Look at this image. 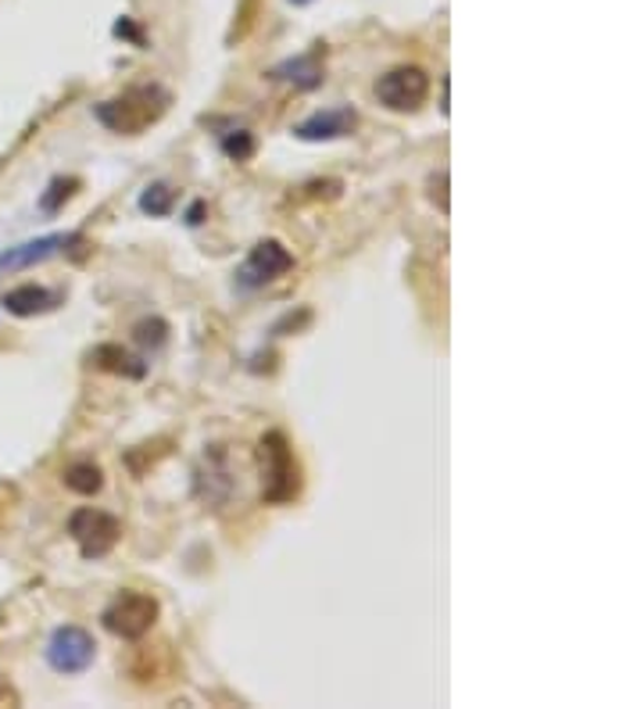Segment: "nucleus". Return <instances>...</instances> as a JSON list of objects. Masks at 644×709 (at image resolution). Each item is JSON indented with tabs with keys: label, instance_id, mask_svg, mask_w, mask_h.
<instances>
[{
	"label": "nucleus",
	"instance_id": "nucleus-1",
	"mask_svg": "<svg viewBox=\"0 0 644 709\" xmlns=\"http://www.w3.org/2000/svg\"><path fill=\"white\" fill-rule=\"evenodd\" d=\"M258 470H262V498L269 505L294 502L301 491V470L287 434L269 430L262 441H258Z\"/></svg>",
	"mask_w": 644,
	"mask_h": 709
},
{
	"label": "nucleus",
	"instance_id": "nucleus-2",
	"mask_svg": "<svg viewBox=\"0 0 644 709\" xmlns=\"http://www.w3.org/2000/svg\"><path fill=\"white\" fill-rule=\"evenodd\" d=\"M168 108V94L158 86H133L129 94H122L115 101H101L94 115L101 118V123L107 129H115V133H141L144 126L150 123H158V118L165 115Z\"/></svg>",
	"mask_w": 644,
	"mask_h": 709
},
{
	"label": "nucleus",
	"instance_id": "nucleus-3",
	"mask_svg": "<svg viewBox=\"0 0 644 709\" xmlns=\"http://www.w3.org/2000/svg\"><path fill=\"white\" fill-rule=\"evenodd\" d=\"M101 624L107 635L122 642H141L150 627L158 624V598L144 592H122L112 598V606L101 613Z\"/></svg>",
	"mask_w": 644,
	"mask_h": 709
},
{
	"label": "nucleus",
	"instance_id": "nucleus-4",
	"mask_svg": "<svg viewBox=\"0 0 644 709\" xmlns=\"http://www.w3.org/2000/svg\"><path fill=\"white\" fill-rule=\"evenodd\" d=\"M429 97V75L419 65H397L376 80V101L391 112H416Z\"/></svg>",
	"mask_w": 644,
	"mask_h": 709
},
{
	"label": "nucleus",
	"instance_id": "nucleus-5",
	"mask_svg": "<svg viewBox=\"0 0 644 709\" xmlns=\"http://www.w3.org/2000/svg\"><path fill=\"white\" fill-rule=\"evenodd\" d=\"M69 534L75 538V545L86 555V560H101L115 545L122 534V523L112 517V512L101 509H75L69 517Z\"/></svg>",
	"mask_w": 644,
	"mask_h": 709
},
{
	"label": "nucleus",
	"instance_id": "nucleus-6",
	"mask_svg": "<svg viewBox=\"0 0 644 709\" xmlns=\"http://www.w3.org/2000/svg\"><path fill=\"white\" fill-rule=\"evenodd\" d=\"M290 269H294V254H290L280 240H258L251 254L237 269V286H243V291H258V286L287 277Z\"/></svg>",
	"mask_w": 644,
	"mask_h": 709
},
{
	"label": "nucleus",
	"instance_id": "nucleus-7",
	"mask_svg": "<svg viewBox=\"0 0 644 709\" xmlns=\"http://www.w3.org/2000/svg\"><path fill=\"white\" fill-rule=\"evenodd\" d=\"M94 659H97L94 635L83 630V627H75V624L58 627L51 635V642H48V663H51V670H58V674H83Z\"/></svg>",
	"mask_w": 644,
	"mask_h": 709
},
{
	"label": "nucleus",
	"instance_id": "nucleus-8",
	"mask_svg": "<svg viewBox=\"0 0 644 709\" xmlns=\"http://www.w3.org/2000/svg\"><path fill=\"white\" fill-rule=\"evenodd\" d=\"M80 240H83L80 233H48V237L25 240V244H14L8 251H0V277L48 262V259H54L58 251H65L69 244H80Z\"/></svg>",
	"mask_w": 644,
	"mask_h": 709
},
{
	"label": "nucleus",
	"instance_id": "nucleus-9",
	"mask_svg": "<svg viewBox=\"0 0 644 709\" xmlns=\"http://www.w3.org/2000/svg\"><path fill=\"white\" fill-rule=\"evenodd\" d=\"M359 126V115L351 104H341V108H326V112H315L309 115L304 123L294 126V137L304 144H326V140H341L351 137Z\"/></svg>",
	"mask_w": 644,
	"mask_h": 709
},
{
	"label": "nucleus",
	"instance_id": "nucleus-10",
	"mask_svg": "<svg viewBox=\"0 0 644 709\" xmlns=\"http://www.w3.org/2000/svg\"><path fill=\"white\" fill-rule=\"evenodd\" d=\"M269 75H272V80H280V83H290L294 90H315V86H322V80H326V62H322V48L304 51V54H298V58H287V62L276 65Z\"/></svg>",
	"mask_w": 644,
	"mask_h": 709
},
{
	"label": "nucleus",
	"instance_id": "nucleus-11",
	"mask_svg": "<svg viewBox=\"0 0 644 709\" xmlns=\"http://www.w3.org/2000/svg\"><path fill=\"white\" fill-rule=\"evenodd\" d=\"M11 315H19V320H29V315H43V312H51L58 305V294L48 291V286H37V283H22V286H14V291L4 294V301H0Z\"/></svg>",
	"mask_w": 644,
	"mask_h": 709
},
{
	"label": "nucleus",
	"instance_id": "nucleus-12",
	"mask_svg": "<svg viewBox=\"0 0 644 709\" xmlns=\"http://www.w3.org/2000/svg\"><path fill=\"white\" fill-rule=\"evenodd\" d=\"M94 366L107 369V373H118V376H129V380L147 376V362H141L129 352H122L118 344H101V348H94Z\"/></svg>",
	"mask_w": 644,
	"mask_h": 709
},
{
	"label": "nucleus",
	"instance_id": "nucleus-13",
	"mask_svg": "<svg viewBox=\"0 0 644 709\" xmlns=\"http://www.w3.org/2000/svg\"><path fill=\"white\" fill-rule=\"evenodd\" d=\"M65 488L75 491V494H97L104 488V473H101V466L97 462H72L69 470H65Z\"/></svg>",
	"mask_w": 644,
	"mask_h": 709
},
{
	"label": "nucleus",
	"instance_id": "nucleus-14",
	"mask_svg": "<svg viewBox=\"0 0 644 709\" xmlns=\"http://www.w3.org/2000/svg\"><path fill=\"white\" fill-rule=\"evenodd\" d=\"M141 212L144 216H155V219H162V216H168L173 212V205H176V190L168 187V184H150V187H144V194H141Z\"/></svg>",
	"mask_w": 644,
	"mask_h": 709
},
{
	"label": "nucleus",
	"instance_id": "nucleus-15",
	"mask_svg": "<svg viewBox=\"0 0 644 709\" xmlns=\"http://www.w3.org/2000/svg\"><path fill=\"white\" fill-rule=\"evenodd\" d=\"M219 147H222V155L226 158H233V161H248L255 158V133L251 129H229L219 137Z\"/></svg>",
	"mask_w": 644,
	"mask_h": 709
},
{
	"label": "nucleus",
	"instance_id": "nucleus-16",
	"mask_svg": "<svg viewBox=\"0 0 644 709\" xmlns=\"http://www.w3.org/2000/svg\"><path fill=\"white\" fill-rule=\"evenodd\" d=\"M165 337H168V323L158 320V315H150V320H141L133 326V341L144 344V348H150V352H158L165 344Z\"/></svg>",
	"mask_w": 644,
	"mask_h": 709
},
{
	"label": "nucleus",
	"instance_id": "nucleus-17",
	"mask_svg": "<svg viewBox=\"0 0 644 709\" xmlns=\"http://www.w3.org/2000/svg\"><path fill=\"white\" fill-rule=\"evenodd\" d=\"M75 187H80V179H72V176H69V179H65V176H58L54 184L48 187V194H43V198H40V208H43V212H58V208L65 205V201L72 198V194H75Z\"/></svg>",
	"mask_w": 644,
	"mask_h": 709
},
{
	"label": "nucleus",
	"instance_id": "nucleus-18",
	"mask_svg": "<svg viewBox=\"0 0 644 709\" xmlns=\"http://www.w3.org/2000/svg\"><path fill=\"white\" fill-rule=\"evenodd\" d=\"M429 187H434V190H429V198H434V201L440 198V212L448 216V194H444V190H448V173H437L434 179H429Z\"/></svg>",
	"mask_w": 644,
	"mask_h": 709
},
{
	"label": "nucleus",
	"instance_id": "nucleus-19",
	"mask_svg": "<svg viewBox=\"0 0 644 709\" xmlns=\"http://www.w3.org/2000/svg\"><path fill=\"white\" fill-rule=\"evenodd\" d=\"M205 222V201H194L187 212V226H201Z\"/></svg>",
	"mask_w": 644,
	"mask_h": 709
},
{
	"label": "nucleus",
	"instance_id": "nucleus-20",
	"mask_svg": "<svg viewBox=\"0 0 644 709\" xmlns=\"http://www.w3.org/2000/svg\"><path fill=\"white\" fill-rule=\"evenodd\" d=\"M290 4H312V0H290Z\"/></svg>",
	"mask_w": 644,
	"mask_h": 709
}]
</instances>
